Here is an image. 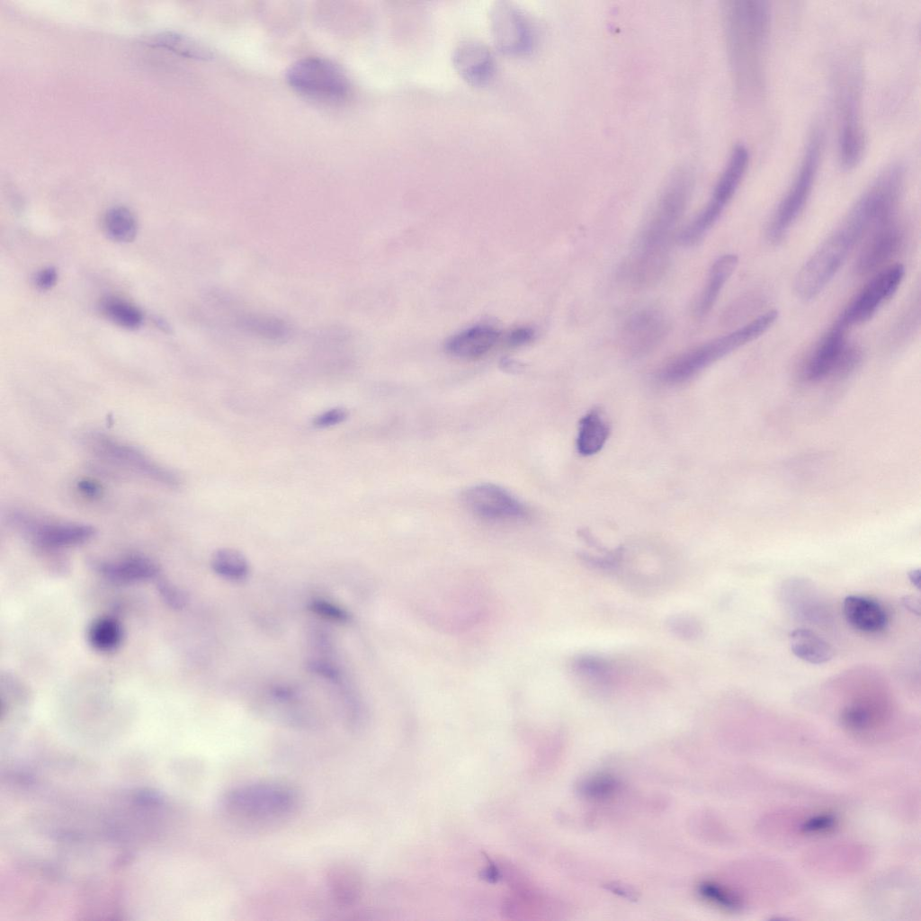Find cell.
Wrapping results in <instances>:
<instances>
[{
	"label": "cell",
	"mask_w": 921,
	"mask_h": 921,
	"mask_svg": "<svg viewBox=\"0 0 921 921\" xmlns=\"http://www.w3.org/2000/svg\"><path fill=\"white\" fill-rule=\"evenodd\" d=\"M902 602L908 610L919 615L920 604L918 599L913 596H906Z\"/></svg>",
	"instance_id": "cell-43"
},
{
	"label": "cell",
	"mask_w": 921,
	"mask_h": 921,
	"mask_svg": "<svg viewBox=\"0 0 921 921\" xmlns=\"http://www.w3.org/2000/svg\"><path fill=\"white\" fill-rule=\"evenodd\" d=\"M286 80L300 94L321 100H341L350 88L342 68L318 57H308L294 62L286 71Z\"/></svg>",
	"instance_id": "cell-9"
},
{
	"label": "cell",
	"mask_w": 921,
	"mask_h": 921,
	"mask_svg": "<svg viewBox=\"0 0 921 921\" xmlns=\"http://www.w3.org/2000/svg\"><path fill=\"white\" fill-rule=\"evenodd\" d=\"M211 568L219 577L233 582L244 581L249 574L246 558L240 551L229 548L218 550L212 555Z\"/></svg>",
	"instance_id": "cell-30"
},
{
	"label": "cell",
	"mask_w": 921,
	"mask_h": 921,
	"mask_svg": "<svg viewBox=\"0 0 921 921\" xmlns=\"http://www.w3.org/2000/svg\"><path fill=\"white\" fill-rule=\"evenodd\" d=\"M347 416L346 409L335 407L317 416L313 420V425L318 428H326L344 422Z\"/></svg>",
	"instance_id": "cell-39"
},
{
	"label": "cell",
	"mask_w": 921,
	"mask_h": 921,
	"mask_svg": "<svg viewBox=\"0 0 921 921\" xmlns=\"http://www.w3.org/2000/svg\"><path fill=\"white\" fill-rule=\"evenodd\" d=\"M308 666L312 672L331 680H337L340 676L337 668L326 662L312 660L308 662Z\"/></svg>",
	"instance_id": "cell-42"
},
{
	"label": "cell",
	"mask_w": 921,
	"mask_h": 921,
	"mask_svg": "<svg viewBox=\"0 0 921 921\" xmlns=\"http://www.w3.org/2000/svg\"><path fill=\"white\" fill-rule=\"evenodd\" d=\"M534 331L530 327H519L510 332L506 337L505 342L510 346H520L523 345L533 339Z\"/></svg>",
	"instance_id": "cell-41"
},
{
	"label": "cell",
	"mask_w": 921,
	"mask_h": 921,
	"mask_svg": "<svg viewBox=\"0 0 921 921\" xmlns=\"http://www.w3.org/2000/svg\"><path fill=\"white\" fill-rule=\"evenodd\" d=\"M492 28L500 49L508 53H523L532 45L529 27L523 16L505 4L495 8Z\"/></svg>",
	"instance_id": "cell-18"
},
{
	"label": "cell",
	"mask_w": 921,
	"mask_h": 921,
	"mask_svg": "<svg viewBox=\"0 0 921 921\" xmlns=\"http://www.w3.org/2000/svg\"><path fill=\"white\" fill-rule=\"evenodd\" d=\"M609 425L598 410L585 415L580 422L577 438V452L584 456L597 453L606 443Z\"/></svg>",
	"instance_id": "cell-26"
},
{
	"label": "cell",
	"mask_w": 921,
	"mask_h": 921,
	"mask_svg": "<svg viewBox=\"0 0 921 921\" xmlns=\"http://www.w3.org/2000/svg\"><path fill=\"white\" fill-rule=\"evenodd\" d=\"M501 333L489 325H476L452 335L445 344L453 357L474 360L486 355L500 341Z\"/></svg>",
	"instance_id": "cell-19"
},
{
	"label": "cell",
	"mask_w": 921,
	"mask_h": 921,
	"mask_svg": "<svg viewBox=\"0 0 921 921\" xmlns=\"http://www.w3.org/2000/svg\"><path fill=\"white\" fill-rule=\"evenodd\" d=\"M575 672L583 678L600 684L608 683L612 675L610 664L604 658L592 656H578L572 665Z\"/></svg>",
	"instance_id": "cell-33"
},
{
	"label": "cell",
	"mask_w": 921,
	"mask_h": 921,
	"mask_svg": "<svg viewBox=\"0 0 921 921\" xmlns=\"http://www.w3.org/2000/svg\"><path fill=\"white\" fill-rule=\"evenodd\" d=\"M789 643L791 652L798 658L809 664H824L833 657L830 645L808 629L792 630L789 635Z\"/></svg>",
	"instance_id": "cell-25"
},
{
	"label": "cell",
	"mask_w": 921,
	"mask_h": 921,
	"mask_svg": "<svg viewBox=\"0 0 921 921\" xmlns=\"http://www.w3.org/2000/svg\"><path fill=\"white\" fill-rule=\"evenodd\" d=\"M462 502L476 517L494 523H516L529 514L527 506L500 486L483 483L471 486L462 493Z\"/></svg>",
	"instance_id": "cell-10"
},
{
	"label": "cell",
	"mask_w": 921,
	"mask_h": 921,
	"mask_svg": "<svg viewBox=\"0 0 921 921\" xmlns=\"http://www.w3.org/2000/svg\"><path fill=\"white\" fill-rule=\"evenodd\" d=\"M235 323L243 331L273 342H284L291 336L289 325L274 317L242 314Z\"/></svg>",
	"instance_id": "cell-27"
},
{
	"label": "cell",
	"mask_w": 921,
	"mask_h": 921,
	"mask_svg": "<svg viewBox=\"0 0 921 921\" xmlns=\"http://www.w3.org/2000/svg\"><path fill=\"white\" fill-rule=\"evenodd\" d=\"M904 275L905 268L900 264L881 271L849 303L836 322L848 329L868 321L897 291Z\"/></svg>",
	"instance_id": "cell-11"
},
{
	"label": "cell",
	"mask_w": 921,
	"mask_h": 921,
	"mask_svg": "<svg viewBox=\"0 0 921 921\" xmlns=\"http://www.w3.org/2000/svg\"><path fill=\"white\" fill-rule=\"evenodd\" d=\"M822 148L818 130L812 132L804 151L798 173L788 192L780 202L767 227V237L772 243L782 241L803 210L813 187Z\"/></svg>",
	"instance_id": "cell-7"
},
{
	"label": "cell",
	"mask_w": 921,
	"mask_h": 921,
	"mask_svg": "<svg viewBox=\"0 0 921 921\" xmlns=\"http://www.w3.org/2000/svg\"><path fill=\"white\" fill-rule=\"evenodd\" d=\"M94 568L106 578L119 583L149 580L159 574L158 567L141 556H130L116 561H96Z\"/></svg>",
	"instance_id": "cell-21"
},
{
	"label": "cell",
	"mask_w": 921,
	"mask_h": 921,
	"mask_svg": "<svg viewBox=\"0 0 921 921\" xmlns=\"http://www.w3.org/2000/svg\"><path fill=\"white\" fill-rule=\"evenodd\" d=\"M667 624L673 633L685 639H694L698 638L702 630L698 621L690 616H674L668 621Z\"/></svg>",
	"instance_id": "cell-36"
},
{
	"label": "cell",
	"mask_w": 921,
	"mask_h": 921,
	"mask_svg": "<svg viewBox=\"0 0 921 921\" xmlns=\"http://www.w3.org/2000/svg\"><path fill=\"white\" fill-rule=\"evenodd\" d=\"M301 803L298 790L280 781H256L226 791L220 809L229 820L246 827H271L291 818Z\"/></svg>",
	"instance_id": "cell-3"
},
{
	"label": "cell",
	"mask_w": 921,
	"mask_h": 921,
	"mask_svg": "<svg viewBox=\"0 0 921 921\" xmlns=\"http://www.w3.org/2000/svg\"><path fill=\"white\" fill-rule=\"evenodd\" d=\"M314 613L337 622L350 621L349 613L342 607L323 599H314L308 604Z\"/></svg>",
	"instance_id": "cell-37"
},
{
	"label": "cell",
	"mask_w": 921,
	"mask_h": 921,
	"mask_svg": "<svg viewBox=\"0 0 921 921\" xmlns=\"http://www.w3.org/2000/svg\"><path fill=\"white\" fill-rule=\"evenodd\" d=\"M908 578L911 581V583L917 588H918V589L920 588V570L919 569H913V570L909 571Z\"/></svg>",
	"instance_id": "cell-45"
},
{
	"label": "cell",
	"mask_w": 921,
	"mask_h": 921,
	"mask_svg": "<svg viewBox=\"0 0 921 921\" xmlns=\"http://www.w3.org/2000/svg\"><path fill=\"white\" fill-rule=\"evenodd\" d=\"M157 589L163 601L174 609H181L187 603L186 595L171 583L160 580L157 583Z\"/></svg>",
	"instance_id": "cell-38"
},
{
	"label": "cell",
	"mask_w": 921,
	"mask_h": 921,
	"mask_svg": "<svg viewBox=\"0 0 921 921\" xmlns=\"http://www.w3.org/2000/svg\"><path fill=\"white\" fill-rule=\"evenodd\" d=\"M88 640L99 651H112L121 643L123 630L121 623L112 617H100L88 629Z\"/></svg>",
	"instance_id": "cell-31"
},
{
	"label": "cell",
	"mask_w": 921,
	"mask_h": 921,
	"mask_svg": "<svg viewBox=\"0 0 921 921\" xmlns=\"http://www.w3.org/2000/svg\"><path fill=\"white\" fill-rule=\"evenodd\" d=\"M837 825V818L831 813H818L805 818L800 826L804 835H820L833 830Z\"/></svg>",
	"instance_id": "cell-35"
},
{
	"label": "cell",
	"mask_w": 921,
	"mask_h": 921,
	"mask_svg": "<svg viewBox=\"0 0 921 921\" xmlns=\"http://www.w3.org/2000/svg\"><path fill=\"white\" fill-rule=\"evenodd\" d=\"M847 330L836 322L825 334L805 367L804 375L807 380L818 381L854 367L859 359V352L848 344Z\"/></svg>",
	"instance_id": "cell-12"
},
{
	"label": "cell",
	"mask_w": 921,
	"mask_h": 921,
	"mask_svg": "<svg viewBox=\"0 0 921 921\" xmlns=\"http://www.w3.org/2000/svg\"><path fill=\"white\" fill-rule=\"evenodd\" d=\"M454 63L461 76L474 84L487 80L493 69L490 52L477 43H468L460 47L455 54Z\"/></svg>",
	"instance_id": "cell-24"
},
{
	"label": "cell",
	"mask_w": 921,
	"mask_h": 921,
	"mask_svg": "<svg viewBox=\"0 0 921 921\" xmlns=\"http://www.w3.org/2000/svg\"><path fill=\"white\" fill-rule=\"evenodd\" d=\"M724 25L737 85L746 94H756L763 85L769 4L761 0L729 1L724 7Z\"/></svg>",
	"instance_id": "cell-2"
},
{
	"label": "cell",
	"mask_w": 921,
	"mask_h": 921,
	"mask_svg": "<svg viewBox=\"0 0 921 921\" xmlns=\"http://www.w3.org/2000/svg\"><path fill=\"white\" fill-rule=\"evenodd\" d=\"M17 523L31 536L33 541L44 548H63L75 546L89 541L95 529L85 523L37 522L18 514Z\"/></svg>",
	"instance_id": "cell-16"
},
{
	"label": "cell",
	"mask_w": 921,
	"mask_h": 921,
	"mask_svg": "<svg viewBox=\"0 0 921 921\" xmlns=\"http://www.w3.org/2000/svg\"><path fill=\"white\" fill-rule=\"evenodd\" d=\"M843 612L848 624L864 633L884 630L889 620L885 609L877 601L861 595H848L843 602Z\"/></svg>",
	"instance_id": "cell-20"
},
{
	"label": "cell",
	"mask_w": 921,
	"mask_h": 921,
	"mask_svg": "<svg viewBox=\"0 0 921 921\" xmlns=\"http://www.w3.org/2000/svg\"><path fill=\"white\" fill-rule=\"evenodd\" d=\"M738 264V257L734 254L723 255L713 263L704 289L696 304L695 311L699 317H703L711 311Z\"/></svg>",
	"instance_id": "cell-22"
},
{
	"label": "cell",
	"mask_w": 921,
	"mask_h": 921,
	"mask_svg": "<svg viewBox=\"0 0 921 921\" xmlns=\"http://www.w3.org/2000/svg\"><path fill=\"white\" fill-rule=\"evenodd\" d=\"M90 446L102 457L113 460L159 483L171 487L178 484L177 477L157 464L138 448L114 440L102 434L89 438Z\"/></svg>",
	"instance_id": "cell-13"
},
{
	"label": "cell",
	"mask_w": 921,
	"mask_h": 921,
	"mask_svg": "<svg viewBox=\"0 0 921 921\" xmlns=\"http://www.w3.org/2000/svg\"><path fill=\"white\" fill-rule=\"evenodd\" d=\"M80 488L87 495L96 496L99 492V487L91 482L84 481L80 484Z\"/></svg>",
	"instance_id": "cell-44"
},
{
	"label": "cell",
	"mask_w": 921,
	"mask_h": 921,
	"mask_svg": "<svg viewBox=\"0 0 921 921\" xmlns=\"http://www.w3.org/2000/svg\"><path fill=\"white\" fill-rule=\"evenodd\" d=\"M148 43L190 58L208 59L212 56L210 50L201 43L174 31L156 33L148 40Z\"/></svg>",
	"instance_id": "cell-28"
},
{
	"label": "cell",
	"mask_w": 921,
	"mask_h": 921,
	"mask_svg": "<svg viewBox=\"0 0 921 921\" xmlns=\"http://www.w3.org/2000/svg\"><path fill=\"white\" fill-rule=\"evenodd\" d=\"M855 241L840 227L805 262L795 278V292L804 300L816 298L836 274Z\"/></svg>",
	"instance_id": "cell-8"
},
{
	"label": "cell",
	"mask_w": 921,
	"mask_h": 921,
	"mask_svg": "<svg viewBox=\"0 0 921 921\" xmlns=\"http://www.w3.org/2000/svg\"><path fill=\"white\" fill-rule=\"evenodd\" d=\"M668 329L669 322L664 312L655 308H642L624 322L621 343L630 354L644 355L663 341Z\"/></svg>",
	"instance_id": "cell-15"
},
{
	"label": "cell",
	"mask_w": 921,
	"mask_h": 921,
	"mask_svg": "<svg viewBox=\"0 0 921 921\" xmlns=\"http://www.w3.org/2000/svg\"><path fill=\"white\" fill-rule=\"evenodd\" d=\"M100 308L108 319L127 329L139 327L144 319L142 312L136 306L115 296L103 298Z\"/></svg>",
	"instance_id": "cell-32"
},
{
	"label": "cell",
	"mask_w": 921,
	"mask_h": 921,
	"mask_svg": "<svg viewBox=\"0 0 921 921\" xmlns=\"http://www.w3.org/2000/svg\"><path fill=\"white\" fill-rule=\"evenodd\" d=\"M858 255L855 270L859 274L873 272L888 262L901 247L903 232L891 219L881 223Z\"/></svg>",
	"instance_id": "cell-17"
},
{
	"label": "cell",
	"mask_w": 921,
	"mask_h": 921,
	"mask_svg": "<svg viewBox=\"0 0 921 921\" xmlns=\"http://www.w3.org/2000/svg\"><path fill=\"white\" fill-rule=\"evenodd\" d=\"M843 725L854 732H863L871 727L872 714L868 708L861 703H853L842 711Z\"/></svg>",
	"instance_id": "cell-34"
},
{
	"label": "cell",
	"mask_w": 921,
	"mask_h": 921,
	"mask_svg": "<svg viewBox=\"0 0 921 921\" xmlns=\"http://www.w3.org/2000/svg\"><path fill=\"white\" fill-rule=\"evenodd\" d=\"M840 128L838 134V157L840 164L847 169L855 166L861 160L865 137L862 127L858 92L855 85L845 86L839 97Z\"/></svg>",
	"instance_id": "cell-14"
},
{
	"label": "cell",
	"mask_w": 921,
	"mask_h": 921,
	"mask_svg": "<svg viewBox=\"0 0 921 921\" xmlns=\"http://www.w3.org/2000/svg\"><path fill=\"white\" fill-rule=\"evenodd\" d=\"M326 884L332 899L342 907L353 905L361 894L360 876L345 863H336L328 869Z\"/></svg>",
	"instance_id": "cell-23"
},
{
	"label": "cell",
	"mask_w": 921,
	"mask_h": 921,
	"mask_svg": "<svg viewBox=\"0 0 921 921\" xmlns=\"http://www.w3.org/2000/svg\"><path fill=\"white\" fill-rule=\"evenodd\" d=\"M778 318V311L769 310L741 327L711 339L666 363L657 378L666 384L684 382L715 362L764 335Z\"/></svg>",
	"instance_id": "cell-4"
},
{
	"label": "cell",
	"mask_w": 921,
	"mask_h": 921,
	"mask_svg": "<svg viewBox=\"0 0 921 921\" xmlns=\"http://www.w3.org/2000/svg\"><path fill=\"white\" fill-rule=\"evenodd\" d=\"M58 273L54 267L49 266L39 271L33 277V283L41 291L51 289L57 282Z\"/></svg>",
	"instance_id": "cell-40"
},
{
	"label": "cell",
	"mask_w": 921,
	"mask_h": 921,
	"mask_svg": "<svg viewBox=\"0 0 921 921\" xmlns=\"http://www.w3.org/2000/svg\"><path fill=\"white\" fill-rule=\"evenodd\" d=\"M748 161L747 148L742 144L736 145L715 183L710 200L677 235L679 244L690 246L704 237L736 193L747 171Z\"/></svg>",
	"instance_id": "cell-6"
},
{
	"label": "cell",
	"mask_w": 921,
	"mask_h": 921,
	"mask_svg": "<svg viewBox=\"0 0 921 921\" xmlns=\"http://www.w3.org/2000/svg\"><path fill=\"white\" fill-rule=\"evenodd\" d=\"M903 183L901 165H893L886 168L858 199L840 227L858 243L872 227L891 219Z\"/></svg>",
	"instance_id": "cell-5"
},
{
	"label": "cell",
	"mask_w": 921,
	"mask_h": 921,
	"mask_svg": "<svg viewBox=\"0 0 921 921\" xmlns=\"http://www.w3.org/2000/svg\"><path fill=\"white\" fill-rule=\"evenodd\" d=\"M693 180L688 168H679L663 188L624 266L625 278L633 286L655 284L666 273L673 237L691 198Z\"/></svg>",
	"instance_id": "cell-1"
},
{
	"label": "cell",
	"mask_w": 921,
	"mask_h": 921,
	"mask_svg": "<svg viewBox=\"0 0 921 921\" xmlns=\"http://www.w3.org/2000/svg\"><path fill=\"white\" fill-rule=\"evenodd\" d=\"M103 228L110 239L127 243L136 237L138 225L134 214L129 209L116 206L109 209L104 214Z\"/></svg>",
	"instance_id": "cell-29"
}]
</instances>
